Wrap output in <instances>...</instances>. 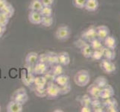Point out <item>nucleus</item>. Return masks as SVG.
I'll return each instance as SVG.
<instances>
[{
    "label": "nucleus",
    "instance_id": "1",
    "mask_svg": "<svg viewBox=\"0 0 120 112\" xmlns=\"http://www.w3.org/2000/svg\"><path fill=\"white\" fill-rule=\"evenodd\" d=\"M90 81V76L87 70H81L78 71L74 76V82L78 87H85L87 85Z\"/></svg>",
    "mask_w": 120,
    "mask_h": 112
},
{
    "label": "nucleus",
    "instance_id": "2",
    "mask_svg": "<svg viewBox=\"0 0 120 112\" xmlns=\"http://www.w3.org/2000/svg\"><path fill=\"white\" fill-rule=\"evenodd\" d=\"M45 89L47 97L50 99L57 98L60 95V86L57 85L55 81L48 82L45 86Z\"/></svg>",
    "mask_w": 120,
    "mask_h": 112
},
{
    "label": "nucleus",
    "instance_id": "3",
    "mask_svg": "<svg viewBox=\"0 0 120 112\" xmlns=\"http://www.w3.org/2000/svg\"><path fill=\"white\" fill-rule=\"evenodd\" d=\"M12 100H14L17 102L21 103V104L24 105L25 103H26L28 99V96L26 93V90L24 88H19L16 90L14 94L11 97Z\"/></svg>",
    "mask_w": 120,
    "mask_h": 112
},
{
    "label": "nucleus",
    "instance_id": "4",
    "mask_svg": "<svg viewBox=\"0 0 120 112\" xmlns=\"http://www.w3.org/2000/svg\"><path fill=\"white\" fill-rule=\"evenodd\" d=\"M100 61H101L99 65H100V67L102 70V71H104L107 74L113 73L116 71V67L115 64L112 62V61H109L106 58L101 59Z\"/></svg>",
    "mask_w": 120,
    "mask_h": 112
},
{
    "label": "nucleus",
    "instance_id": "5",
    "mask_svg": "<svg viewBox=\"0 0 120 112\" xmlns=\"http://www.w3.org/2000/svg\"><path fill=\"white\" fill-rule=\"evenodd\" d=\"M70 35H71V31H70L69 28L67 26H60L55 31L56 38L60 40H67Z\"/></svg>",
    "mask_w": 120,
    "mask_h": 112
},
{
    "label": "nucleus",
    "instance_id": "6",
    "mask_svg": "<svg viewBox=\"0 0 120 112\" xmlns=\"http://www.w3.org/2000/svg\"><path fill=\"white\" fill-rule=\"evenodd\" d=\"M81 38L84 40L86 42H90L95 38H97L96 36V28L94 26H90V28H86L81 34Z\"/></svg>",
    "mask_w": 120,
    "mask_h": 112
},
{
    "label": "nucleus",
    "instance_id": "7",
    "mask_svg": "<svg viewBox=\"0 0 120 112\" xmlns=\"http://www.w3.org/2000/svg\"><path fill=\"white\" fill-rule=\"evenodd\" d=\"M115 94L114 89L111 85L107 84L105 87L101 89L99 93V98L101 99H105L107 98L113 97Z\"/></svg>",
    "mask_w": 120,
    "mask_h": 112
},
{
    "label": "nucleus",
    "instance_id": "8",
    "mask_svg": "<svg viewBox=\"0 0 120 112\" xmlns=\"http://www.w3.org/2000/svg\"><path fill=\"white\" fill-rule=\"evenodd\" d=\"M96 36L97 38L103 42L106 37L110 35V29L106 26H98L96 27Z\"/></svg>",
    "mask_w": 120,
    "mask_h": 112
},
{
    "label": "nucleus",
    "instance_id": "9",
    "mask_svg": "<svg viewBox=\"0 0 120 112\" xmlns=\"http://www.w3.org/2000/svg\"><path fill=\"white\" fill-rule=\"evenodd\" d=\"M48 69V64L41 63V62H37L33 67V73L35 76H40L43 75L45 72L47 71Z\"/></svg>",
    "mask_w": 120,
    "mask_h": 112
},
{
    "label": "nucleus",
    "instance_id": "10",
    "mask_svg": "<svg viewBox=\"0 0 120 112\" xmlns=\"http://www.w3.org/2000/svg\"><path fill=\"white\" fill-rule=\"evenodd\" d=\"M23 110V105L14 100H11L8 102L6 107L8 112H22Z\"/></svg>",
    "mask_w": 120,
    "mask_h": 112
},
{
    "label": "nucleus",
    "instance_id": "11",
    "mask_svg": "<svg viewBox=\"0 0 120 112\" xmlns=\"http://www.w3.org/2000/svg\"><path fill=\"white\" fill-rule=\"evenodd\" d=\"M41 19H42V16L39 11H30L29 14H28V20L31 23L40 25L41 23Z\"/></svg>",
    "mask_w": 120,
    "mask_h": 112
},
{
    "label": "nucleus",
    "instance_id": "12",
    "mask_svg": "<svg viewBox=\"0 0 120 112\" xmlns=\"http://www.w3.org/2000/svg\"><path fill=\"white\" fill-rule=\"evenodd\" d=\"M98 8V0H86L84 8L89 12H93L97 11Z\"/></svg>",
    "mask_w": 120,
    "mask_h": 112
},
{
    "label": "nucleus",
    "instance_id": "13",
    "mask_svg": "<svg viewBox=\"0 0 120 112\" xmlns=\"http://www.w3.org/2000/svg\"><path fill=\"white\" fill-rule=\"evenodd\" d=\"M101 88H100L98 85H96L95 83L90 85L87 88V92L90 96L92 98H97L99 97V93Z\"/></svg>",
    "mask_w": 120,
    "mask_h": 112
},
{
    "label": "nucleus",
    "instance_id": "14",
    "mask_svg": "<svg viewBox=\"0 0 120 112\" xmlns=\"http://www.w3.org/2000/svg\"><path fill=\"white\" fill-rule=\"evenodd\" d=\"M103 42H104V46L107 48L115 49L117 46L116 40V38L113 36H111V35L107 36L106 38L103 40Z\"/></svg>",
    "mask_w": 120,
    "mask_h": 112
},
{
    "label": "nucleus",
    "instance_id": "15",
    "mask_svg": "<svg viewBox=\"0 0 120 112\" xmlns=\"http://www.w3.org/2000/svg\"><path fill=\"white\" fill-rule=\"evenodd\" d=\"M34 77H35V75L34 73L27 72L26 73L22 74V81L26 86H29V85H32L33 83H34Z\"/></svg>",
    "mask_w": 120,
    "mask_h": 112
},
{
    "label": "nucleus",
    "instance_id": "16",
    "mask_svg": "<svg viewBox=\"0 0 120 112\" xmlns=\"http://www.w3.org/2000/svg\"><path fill=\"white\" fill-rule=\"evenodd\" d=\"M38 55H39V54H38L37 52H31L29 53H28L26 57V64L34 66L37 62H38Z\"/></svg>",
    "mask_w": 120,
    "mask_h": 112
},
{
    "label": "nucleus",
    "instance_id": "17",
    "mask_svg": "<svg viewBox=\"0 0 120 112\" xmlns=\"http://www.w3.org/2000/svg\"><path fill=\"white\" fill-rule=\"evenodd\" d=\"M58 62L62 66H67L70 63V57L67 52H61L58 53Z\"/></svg>",
    "mask_w": 120,
    "mask_h": 112
},
{
    "label": "nucleus",
    "instance_id": "18",
    "mask_svg": "<svg viewBox=\"0 0 120 112\" xmlns=\"http://www.w3.org/2000/svg\"><path fill=\"white\" fill-rule=\"evenodd\" d=\"M103 57L109 61H113L116 58V52L115 49L104 47L103 49Z\"/></svg>",
    "mask_w": 120,
    "mask_h": 112
},
{
    "label": "nucleus",
    "instance_id": "19",
    "mask_svg": "<svg viewBox=\"0 0 120 112\" xmlns=\"http://www.w3.org/2000/svg\"><path fill=\"white\" fill-rule=\"evenodd\" d=\"M47 83L48 82L45 77L43 75H40V76H36L34 77L33 85H34L35 87H38V88H44V87L46 86Z\"/></svg>",
    "mask_w": 120,
    "mask_h": 112
},
{
    "label": "nucleus",
    "instance_id": "20",
    "mask_svg": "<svg viewBox=\"0 0 120 112\" xmlns=\"http://www.w3.org/2000/svg\"><path fill=\"white\" fill-rule=\"evenodd\" d=\"M48 61L47 64L49 65H55L57 64H59L58 62V54L54 52H49L47 53Z\"/></svg>",
    "mask_w": 120,
    "mask_h": 112
},
{
    "label": "nucleus",
    "instance_id": "21",
    "mask_svg": "<svg viewBox=\"0 0 120 112\" xmlns=\"http://www.w3.org/2000/svg\"><path fill=\"white\" fill-rule=\"evenodd\" d=\"M69 76L64 74H60L59 76H56L55 80V82L59 86H63V85H67L69 83Z\"/></svg>",
    "mask_w": 120,
    "mask_h": 112
},
{
    "label": "nucleus",
    "instance_id": "22",
    "mask_svg": "<svg viewBox=\"0 0 120 112\" xmlns=\"http://www.w3.org/2000/svg\"><path fill=\"white\" fill-rule=\"evenodd\" d=\"M0 11H2V13L6 14L8 17L11 18L14 16L15 11H14V8L13 7V5H12L11 4L8 2L6 5L4 6L1 10H0Z\"/></svg>",
    "mask_w": 120,
    "mask_h": 112
},
{
    "label": "nucleus",
    "instance_id": "23",
    "mask_svg": "<svg viewBox=\"0 0 120 112\" xmlns=\"http://www.w3.org/2000/svg\"><path fill=\"white\" fill-rule=\"evenodd\" d=\"M42 2L40 0H32L29 5V10L34 11H40L43 8Z\"/></svg>",
    "mask_w": 120,
    "mask_h": 112
},
{
    "label": "nucleus",
    "instance_id": "24",
    "mask_svg": "<svg viewBox=\"0 0 120 112\" xmlns=\"http://www.w3.org/2000/svg\"><path fill=\"white\" fill-rule=\"evenodd\" d=\"M93 49L90 47V46L89 43H87L86 46H84V47H82L81 49V52L82 53L83 56L86 58H90L91 56H92V53H93Z\"/></svg>",
    "mask_w": 120,
    "mask_h": 112
},
{
    "label": "nucleus",
    "instance_id": "25",
    "mask_svg": "<svg viewBox=\"0 0 120 112\" xmlns=\"http://www.w3.org/2000/svg\"><path fill=\"white\" fill-rule=\"evenodd\" d=\"M89 44L90 46V47L92 48L93 50L100 49H101L103 46H104V45L102 44V41L100 40L99 39H98V38H95L92 41H90Z\"/></svg>",
    "mask_w": 120,
    "mask_h": 112
},
{
    "label": "nucleus",
    "instance_id": "26",
    "mask_svg": "<svg viewBox=\"0 0 120 112\" xmlns=\"http://www.w3.org/2000/svg\"><path fill=\"white\" fill-rule=\"evenodd\" d=\"M79 101L82 106H90L91 101H92V97L89 94H84L81 97Z\"/></svg>",
    "mask_w": 120,
    "mask_h": 112
},
{
    "label": "nucleus",
    "instance_id": "27",
    "mask_svg": "<svg viewBox=\"0 0 120 112\" xmlns=\"http://www.w3.org/2000/svg\"><path fill=\"white\" fill-rule=\"evenodd\" d=\"M94 83L96 85H98L100 88H103L108 84V81H107V79L105 76H98L95 80Z\"/></svg>",
    "mask_w": 120,
    "mask_h": 112
},
{
    "label": "nucleus",
    "instance_id": "28",
    "mask_svg": "<svg viewBox=\"0 0 120 112\" xmlns=\"http://www.w3.org/2000/svg\"><path fill=\"white\" fill-rule=\"evenodd\" d=\"M102 105H104L105 108H106L107 106H110V105L118 106V102H117L116 99L115 98H113V97H110V98H107V99H103Z\"/></svg>",
    "mask_w": 120,
    "mask_h": 112
},
{
    "label": "nucleus",
    "instance_id": "29",
    "mask_svg": "<svg viewBox=\"0 0 120 112\" xmlns=\"http://www.w3.org/2000/svg\"><path fill=\"white\" fill-rule=\"evenodd\" d=\"M104 47H105V46L100 49L93 50L91 58H92L93 59L96 60V61H100L101 59H102V58H103V49H104Z\"/></svg>",
    "mask_w": 120,
    "mask_h": 112
},
{
    "label": "nucleus",
    "instance_id": "30",
    "mask_svg": "<svg viewBox=\"0 0 120 112\" xmlns=\"http://www.w3.org/2000/svg\"><path fill=\"white\" fill-rule=\"evenodd\" d=\"M40 13L42 16H52L53 14V10L52 7L43 6L40 11Z\"/></svg>",
    "mask_w": 120,
    "mask_h": 112
},
{
    "label": "nucleus",
    "instance_id": "31",
    "mask_svg": "<svg viewBox=\"0 0 120 112\" xmlns=\"http://www.w3.org/2000/svg\"><path fill=\"white\" fill-rule=\"evenodd\" d=\"M42 26L45 27H51L53 24V18L52 16H42L41 23Z\"/></svg>",
    "mask_w": 120,
    "mask_h": 112
},
{
    "label": "nucleus",
    "instance_id": "32",
    "mask_svg": "<svg viewBox=\"0 0 120 112\" xmlns=\"http://www.w3.org/2000/svg\"><path fill=\"white\" fill-rule=\"evenodd\" d=\"M52 72L54 73V75H55V76H59L60 74H63V72H64L63 66L60 64L53 65V67L52 68Z\"/></svg>",
    "mask_w": 120,
    "mask_h": 112
},
{
    "label": "nucleus",
    "instance_id": "33",
    "mask_svg": "<svg viewBox=\"0 0 120 112\" xmlns=\"http://www.w3.org/2000/svg\"><path fill=\"white\" fill-rule=\"evenodd\" d=\"M34 93L36 94V96H38V97H40V98L47 97L45 87H44V88H38V87H35Z\"/></svg>",
    "mask_w": 120,
    "mask_h": 112
},
{
    "label": "nucleus",
    "instance_id": "34",
    "mask_svg": "<svg viewBox=\"0 0 120 112\" xmlns=\"http://www.w3.org/2000/svg\"><path fill=\"white\" fill-rule=\"evenodd\" d=\"M9 19L10 18L6 14L0 11V26L2 27H6L8 23H9Z\"/></svg>",
    "mask_w": 120,
    "mask_h": 112
},
{
    "label": "nucleus",
    "instance_id": "35",
    "mask_svg": "<svg viewBox=\"0 0 120 112\" xmlns=\"http://www.w3.org/2000/svg\"><path fill=\"white\" fill-rule=\"evenodd\" d=\"M43 76L45 77V79H46L47 82H54L56 77L55 75H54V73L52 72V70H50V71H46Z\"/></svg>",
    "mask_w": 120,
    "mask_h": 112
},
{
    "label": "nucleus",
    "instance_id": "36",
    "mask_svg": "<svg viewBox=\"0 0 120 112\" xmlns=\"http://www.w3.org/2000/svg\"><path fill=\"white\" fill-rule=\"evenodd\" d=\"M71 85H70L69 83L63 86H60V95H66L68 94L70 91H71Z\"/></svg>",
    "mask_w": 120,
    "mask_h": 112
},
{
    "label": "nucleus",
    "instance_id": "37",
    "mask_svg": "<svg viewBox=\"0 0 120 112\" xmlns=\"http://www.w3.org/2000/svg\"><path fill=\"white\" fill-rule=\"evenodd\" d=\"M86 1V0H73L72 4L74 6L78 8V9H82V8H84Z\"/></svg>",
    "mask_w": 120,
    "mask_h": 112
},
{
    "label": "nucleus",
    "instance_id": "38",
    "mask_svg": "<svg viewBox=\"0 0 120 112\" xmlns=\"http://www.w3.org/2000/svg\"><path fill=\"white\" fill-rule=\"evenodd\" d=\"M48 61V57H47V53H42L38 55V62H41V63L47 64Z\"/></svg>",
    "mask_w": 120,
    "mask_h": 112
},
{
    "label": "nucleus",
    "instance_id": "39",
    "mask_svg": "<svg viewBox=\"0 0 120 112\" xmlns=\"http://www.w3.org/2000/svg\"><path fill=\"white\" fill-rule=\"evenodd\" d=\"M75 43L76 45V46L78 47V48L81 49L82 47H84V46H86V44H87V42H86V41H85L84 40H83L82 38H81L79 40H78L77 41H75Z\"/></svg>",
    "mask_w": 120,
    "mask_h": 112
},
{
    "label": "nucleus",
    "instance_id": "40",
    "mask_svg": "<svg viewBox=\"0 0 120 112\" xmlns=\"http://www.w3.org/2000/svg\"><path fill=\"white\" fill-rule=\"evenodd\" d=\"M91 108H92V111H94V112H103V111H105V110H104L105 107L102 105V103L100 105H98L91 107Z\"/></svg>",
    "mask_w": 120,
    "mask_h": 112
},
{
    "label": "nucleus",
    "instance_id": "41",
    "mask_svg": "<svg viewBox=\"0 0 120 112\" xmlns=\"http://www.w3.org/2000/svg\"><path fill=\"white\" fill-rule=\"evenodd\" d=\"M106 109V111H108V112H118V106H116V105H110V106H107L106 108H105Z\"/></svg>",
    "mask_w": 120,
    "mask_h": 112
},
{
    "label": "nucleus",
    "instance_id": "42",
    "mask_svg": "<svg viewBox=\"0 0 120 112\" xmlns=\"http://www.w3.org/2000/svg\"><path fill=\"white\" fill-rule=\"evenodd\" d=\"M41 2H42L43 6H49V7H52V5L54 4L55 0H40Z\"/></svg>",
    "mask_w": 120,
    "mask_h": 112
},
{
    "label": "nucleus",
    "instance_id": "43",
    "mask_svg": "<svg viewBox=\"0 0 120 112\" xmlns=\"http://www.w3.org/2000/svg\"><path fill=\"white\" fill-rule=\"evenodd\" d=\"M81 111V112H91L92 111V108H91V106H82Z\"/></svg>",
    "mask_w": 120,
    "mask_h": 112
},
{
    "label": "nucleus",
    "instance_id": "44",
    "mask_svg": "<svg viewBox=\"0 0 120 112\" xmlns=\"http://www.w3.org/2000/svg\"><path fill=\"white\" fill-rule=\"evenodd\" d=\"M8 3L7 0H0V10Z\"/></svg>",
    "mask_w": 120,
    "mask_h": 112
},
{
    "label": "nucleus",
    "instance_id": "45",
    "mask_svg": "<svg viewBox=\"0 0 120 112\" xmlns=\"http://www.w3.org/2000/svg\"><path fill=\"white\" fill-rule=\"evenodd\" d=\"M5 28H6V27H2V26H0V38L2 37V35H4V32H5Z\"/></svg>",
    "mask_w": 120,
    "mask_h": 112
},
{
    "label": "nucleus",
    "instance_id": "46",
    "mask_svg": "<svg viewBox=\"0 0 120 112\" xmlns=\"http://www.w3.org/2000/svg\"><path fill=\"white\" fill-rule=\"evenodd\" d=\"M1 111H2V108H1V106H0V112H1Z\"/></svg>",
    "mask_w": 120,
    "mask_h": 112
}]
</instances>
